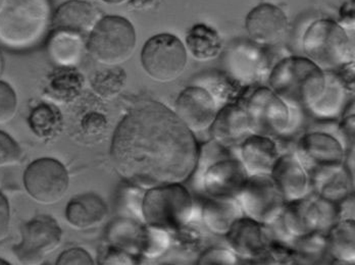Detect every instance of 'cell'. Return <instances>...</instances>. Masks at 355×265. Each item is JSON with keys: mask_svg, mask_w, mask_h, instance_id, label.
<instances>
[{"mask_svg": "<svg viewBox=\"0 0 355 265\" xmlns=\"http://www.w3.org/2000/svg\"><path fill=\"white\" fill-rule=\"evenodd\" d=\"M187 60L185 45L172 34L153 36L143 46V68L150 79L159 83H170L181 77Z\"/></svg>", "mask_w": 355, "mask_h": 265, "instance_id": "52a82bcc", "label": "cell"}, {"mask_svg": "<svg viewBox=\"0 0 355 265\" xmlns=\"http://www.w3.org/2000/svg\"><path fill=\"white\" fill-rule=\"evenodd\" d=\"M141 212L147 225L177 230L193 217V198L181 183L153 187L143 197Z\"/></svg>", "mask_w": 355, "mask_h": 265, "instance_id": "277c9868", "label": "cell"}, {"mask_svg": "<svg viewBox=\"0 0 355 265\" xmlns=\"http://www.w3.org/2000/svg\"><path fill=\"white\" fill-rule=\"evenodd\" d=\"M0 264H8V262H4V260H1V259H0Z\"/></svg>", "mask_w": 355, "mask_h": 265, "instance_id": "f6af8a7d", "label": "cell"}, {"mask_svg": "<svg viewBox=\"0 0 355 265\" xmlns=\"http://www.w3.org/2000/svg\"><path fill=\"white\" fill-rule=\"evenodd\" d=\"M315 193L324 199L339 204L352 195L354 181L344 165L320 167L309 174Z\"/></svg>", "mask_w": 355, "mask_h": 265, "instance_id": "44dd1931", "label": "cell"}, {"mask_svg": "<svg viewBox=\"0 0 355 265\" xmlns=\"http://www.w3.org/2000/svg\"><path fill=\"white\" fill-rule=\"evenodd\" d=\"M302 48L307 58L324 72H332L354 62L349 37L344 28L332 19L315 21L303 36Z\"/></svg>", "mask_w": 355, "mask_h": 265, "instance_id": "5b68a950", "label": "cell"}, {"mask_svg": "<svg viewBox=\"0 0 355 265\" xmlns=\"http://www.w3.org/2000/svg\"><path fill=\"white\" fill-rule=\"evenodd\" d=\"M268 83L288 107L309 109L324 94L326 73L309 58L286 57L272 68Z\"/></svg>", "mask_w": 355, "mask_h": 265, "instance_id": "7a4b0ae2", "label": "cell"}, {"mask_svg": "<svg viewBox=\"0 0 355 265\" xmlns=\"http://www.w3.org/2000/svg\"><path fill=\"white\" fill-rule=\"evenodd\" d=\"M236 199L245 217L265 226L276 221L286 205L284 197L270 174L249 176Z\"/></svg>", "mask_w": 355, "mask_h": 265, "instance_id": "9c48e42d", "label": "cell"}, {"mask_svg": "<svg viewBox=\"0 0 355 265\" xmlns=\"http://www.w3.org/2000/svg\"><path fill=\"white\" fill-rule=\"evenodd\" d=\"M10 227V208L6 196L0 192V242L8 238Z\"/></svg>", "mask_w": 355, "mask_h": 265, "instance_id": "f35d334b", "label": "cell"}, {"mask_svg": "<svg viewBox=\"0 0 355 265\" xmlns=\"http://www.w3.org/2000/svg\"><path fill=\"white\" fill-rule=\"evenodd\" d=\"M295 251V262H319L329 253V243L327 235L320 232H313L305 236L295 238L293 241Z\"/></svg>", "mask_w": 355, "mask_h": 265, "instance_id": "1f68e13d", "label": "cell"}, {"mask_svg": "<svg viewBox=\"0 0 355 265\" xmlns=\"http://www.w3.org/2000/svg\"><path fill=\"white\" fill-rule=\"evenodd\" d=\"M66 167L53 158L33 161L24 174V184L32 199L43 205L58 203L69 188Z\"/></svg>", "mask_w": 355, "mask_h": 265, "instance_id": "30bf717a", "label": "cell"}, {"mask_svg": "<svg viewBox=\"0 0 355 265\" xmlns=\"http://www.w3.org/2000/svg\"><path fill=\"white\" fill-rule=\"evenodd\" d=\"M127 75L120 66L97 71L91 77L90 84L97 96L105 100H112L124 90Z\"/></svg>", "mask_w": 355, "mask_h": 265, "instance_id": "f546056e", "label": "cell"}, {"mask_svg": "<svg viewBox=\"0 0 355 265\" xmlns=\"http://www.w3.org/2000/svg\"><path fill=\"white\" fill-rule=\"evenodd\" d=\"M295 153L309 174L320 167L343 165L346 150L332 133L313 130L302 136Z\"/></svg>", "mask_w": 355, "mask_h": 265, "instance_id": "4fadbf2b", "label": "cell"}, {"mask_svg": "<svg viewBox=\"0 0 355 265\" xmlns=\"http://www.w3.org/2000/svg\"><path fill=\"white\" fill-rule=\"evenodd\" d=\"M313 199L317 208L319 232L327 235L330 228L340 221L339 204L324 199L318 194L313 196Z\"/></svg>", "mask_w": 355, "mask_h": 265, "instance_id": "836d02e7", "label": "cell"}, {"mask_svg": "<svg viewBox=\"0 0 355 265\" xmlns=\"http://www.w3.org/2000/svg\"><path fill=\"white\" fill-rule=\"evenodd\" d=\"M103 1L108 4H122L127 1V0H103Z\"/></svg>", "mask_w": 355, "mask_h": 265, "instance_id": "b9f144b4", "label": "cell"}, {"mask_svg": "<svg viewBox=\"0 0 355 265\" xmlns=\"http://www.w3.org/2000/svg\"><path fill=\"white\" fill-rule=\"evenodd\" d=\"M51 0H4L0 10V43L26 49L40 42L53 23Z\"/></svg>", "mask_w": 355, "mask_h": 265, "instance_id": "3957f363", "label": "cell"}, {"mask_svg": "<svg viewBox=\"0 0 355 265\" xmlns=\"http://www.w3.org/2000/svg\"><path fill=\"white\" fill-rule=\"evenodd\" d=\"M21 157L19 144L10 135L0 131V169L17 165Z\"/></svg>", "mask_w": 355, "mask_h": 265, "instance_id": "d590c367", "label": "cell"}, {"mask_svg": "<svg viewBox=\"0 0 355 265\" xmlns=\"http://www.w3.org/2000/svg\"><path fill=\"white\" fill-rule=\"evenodd\" d=\"M62 239V232L55 219L41 215L21 228V241L14 248L15 254L23 264H37L55 251Z\"/></svg>", "mask_w": 355, "mask_h": 265, "instance_id": "7c38bea8", "label": "cell"}, {"mask_svg": "<svg viewBox=\"0 0 355 265\" xmlns=\"http://www.w3.org/2000/svg\"><path fill=\"white\" fill-rule=\"evenodd\" d=\"M32 131L42 139H51L62 129V116L55 107L46 103L37 105L29 118Z\"/></svg>", "mask_w": 355, "mask_h": 265, "instance_id": "4dcf8cb0", "label": "cell"}, {"mask_svg": "<svg viewBox=\"0 0 355 265\" xmlns=\"http://www.w3.org/2000/svg\"><path fill=\"white\" fill-rule=\"evenodd\" d=\"M67 219L78 230H89L98 227L107 219V208L103 198L88 193L73 197L69 202Z\"/></svg>", "mask_w": 355, "mask_h": 265, "instance_id": "603a6c76", "label": "cell"}, {"mask_svg": "<svg viewBox=\"0 0 355 265\" xmlns=\"http://www.w3.org/2000/svg\"><path fill=\"white\" fill-rule=\"evenodd\" d=\"M251 134L278 137L285 135L291 122L289 107L270 88H257L244 98Z\"/></svg>", "mask_w": 355, "mask_h": 265, "instance_id": "ba28073f", "label": "cell"}, {"mask_svg": "<svg viewBox=\"0 0 355 265\" xmlns=\"http://www.w3.org/2000/svg\"><path fill=\"white\" fill-rule=\"evenodd\" d=\"M94 264L90 254L81 248H73V249L64 251L58 259V265H91Z\"/></svg>", "mask_w": 355, "mask_h": 265, "instance_id": "74e56055", "label": "cell"}, {"mask_svg": "<svg viewBox=\"0 0 355 265\" xmlns=\"http://www.w3.org/2000/svg\"><path fill=\"white\" fill-rule=\"evenodd\" d=\"M344 97H345V88L337 76L328 72L326 74V89L324 94L309 111L317 118H324V120L334 118L341 113Z\"/></svg>", "mask_w": 355, "mask_h": 265, "instance_id": "f1b7e54d", "label": "cell"}, {"mask_svg": "<svg viewBox=\"0 0 355 265\" xmlns=\"http://www.w3.org/2000/svg\"><path fill=\"white\" fill-rule=\"evenodd\" d=\"M216 113L213 95L205 88L188 87L178 97L175 113L192 133L209 130Z\"/></svg>", "mask_w": 355, "mask_h": 265, "instance_id": "9a60e30c", "label": "cell"}, {"mask_svg": "<svg viewBox=\"0 0 355 265\" xmlns=\"http://www.w3.org/2000/svg\"><path fill=\"white\" fill-rule=\"evenodd\" d=\"M245 27L251 40L257 44L274 46L284 39L288 19L278 6L263 3L249 12Z\"/></svg>", "mask_w": 355, "mask_h": 265, "instance_id": "2e32d148", "label": "cell"}, {"mask_svg": "<svg viewBox=\"0 0 355 265\" xmlns=\"http://www.w3.org/2000/svg\"><path fill=\"white\" fill-rule=\"evenodd\" d=\"M3 68H4L3 57H2L1 51H0V76H1L2 72H3Z\"/></svg>", "mask_w": 355, "mask_h": 265, "instance_id": "7bdbcfd3", "label": "cell"}, {"mask_svg": "<svg viewBox=\"0 0 355 265\" xmlns=\"http://www.w3.org/2000/svg\"><path fill=\"white\" fill-rule=\"evenodd\" d=\"M279 156L276 142L268 136L250 134L240 144V161L249 176L270 174Z\"/></svg>", "mask_w": 355, "mask_h": 265, "instance_id": "ffe728a7", "label": "cell"}, {"mask_svg": "<svg viewBox=\"0 0 355 265\" xmlns=\"http://www.w3.org/2000/svg\"><path fill=\"white\" fill-rule=\"evenodd\" d=\"M286 203L302 199L309 194L311 178L296 153L280 155L270 172Z\"/></svg>", "mask_w": 355, "mask_h": 265, "instance_id": "e0dca14e", "label": "cell"}, {"mask_svg": "<svg viewBox=\"0 0 355 265\" xmlns=\"http://www.w3.org/2000/svg\"><path fill=\"white\" fill-rule=\"evenodd\" d=\"M136 44L135 29L127 19L107 16L103 17L89 34L87 49L99 64L119 66L132 57Z\"/></svg>", "mask_w": 355, "mask_h": 265, "instance_id": "8992f818", "label": "cell"}, {"mask_svg": "<svg viewBox=\"0 0 355 265\" xmlns=\"http://www.w3.org/2000/svg\"><path fill=\"white\" fill-rule=\"evenodd\" d=\"M186 45L190 55L198 62H209L222 53L223 44L220 36L213 28L205 24H197L190 29Z\"/></svg>", "mask_w": 355, "mask_h": 265, "instance_id": "4316f807", "label": "cell"}, {"mask_svg": "<svg viewBox=\"0 0 355 265\" xmlns=\"http://www.w3.org/2000/svg\"><path fill=\"white\" fill-rule=\"evenodd\" d=\"M47 51L54 64L73 68L81 60L84 51L82 35L69 31H53L47 42Z\"/></svg>", "mask_w": 355, "mask_h": 265, "instance_id": "d4e9b609", "label": "cell"}, {"mask_svg": "<svg viewBox=\"0 0 355 265\" xmlns=\"http://www.w3.org/2000/svg\"><path fill=\"white\" fill-rule=\"evenodd\" d=\"M249 176L240 159L228 156L214 161L198 174H194L197 189L211 198H236Z\"/></svg>", "mask_w": 355, "mask_h": 265, "instance_id": "8fae6325", "label": "cell"}, {"mask_svg": "<svg viewBox=\"0 0 355 265\" xmlns=\"http://www.w3.org/2000/svg\"><path fill=\"white\" fill-rule=\"evenodd\" d=\"M201 217L209 230L216 235L225 236L231 226L240 217H244V213L236 198H211L203 203Z\"/></svg>", "mask_w": 355, "mask_h": 265, "instance_id": "cb8c5ba5", "label": "cell"}, {"mask_svg": "<svg viewBox=\"0 0 355 265\" xmlns=\"http://www.w3.org/2000/svg\"><path fill=\"white\" fill-rule=\"evenodd\" d=\"M279 221L285 232L293 239L319 232L317 208L313 197L306 196L286 203Z\"/></svg>", "mask_w": 355, "mask_h": 265, "instance_id": "7402d4cb", "label": "cell"}, {"mask_svg": "<svg viewBox=\"0 0 355 265\" xmlns=\"http://www.w3.org/2000/svg\"><path fill=\"white\" fill-rule=\"evenodd\" d=\"M232 251L249 262H270L268 232L266 226L248 217H240L226 235ZM274 259V258H272Z\"/></svg>", "mask_w": 355, "mask_h": 265, "instance_id": "5bb4252c", "label": "cell"}, {"mask_svg": "<svg viewBox=\"0 0 355 265\" xmlns=\"http://www.w3.org/2000/svg\"><path fill=\"white\" fill-rule=\"evenodd\" d=\"M4 0H0V10H1L2 6H3Z\"/></svg>", "mask_w": 355, "mask_h": 265, "instance_id": "ee69618b", "label": "cell"}, {"mask_svg": "<svg viewBox=\"0 0 355 265\" xmlns=\"http://www.w3.org/2000/svg\"><path fill=\"white\" fill-rule=\"evenodd\" d=\"M18 111V98L12 86L0 81V125L12 122Z\"/></svg>", "mask_w": 355, "mask_h": 265, "instance_id": "e575fe53", "label": "cell"}, {"mask_svg": "<svg viewBox=\"0 0 355 265\" xmlns=\"http://www.w3.org/2000/svg\"><path fill=\"white\" fill-rule=\"evenodd\" d=\"M238 257L232 250L225 248H209L198 258V265H235Z\"/></svg>", "mask_w": 355, "mask_h": 265, "instance_id": "8d00e7d4", "label": "cell"}, {"mask_svg": "<svg viewBox=\"0 0 355 265\" xmlns=\"http://www.w3.org/2000/svg\"><path fill=\"white\" fill-rule=\"evenodd\" d=\"M101 10L90 2L70 0L58 6L53 17V31H69L86 35L90 34L101 21Z\"/></svg>", "mask_w": 355, "mask_h": 265, "instance_id": "d6986e66", "label": "cell"}, {"mask_svg": "<svg viewBox=\"0 0 355 265\" xmlns=\"http://www.w3.org/2000/svg\"><path fill=\"white\" fill-rule=\"evenodd\" d=\"M164 0H130L129 6L137 12H150L159 10Z\"/></svg>", "mask_w": 355, "mask_h": 265, "instance_id": "60d3db41", "label": "cell"}, {"mask_svg": "<svg viewBox=\"0 0 355 265\" xmlns=\"http://www.w3.org/2000/svg\"><path fill=\"white\" fill-rule=\"evenodd\" d=\"M354 219H341L333 226L327 238L329 253L342 264H354L355 262Z\"/></svg>", "mask_w": 355, "mask_h": 265, "instance_id": "83f0119b", "label": "cell"}, {"mask_svg": "<svg viewBox=\"0 0 355 265\" xmlns=\"http://www.w3.org/2000/svg\"><path fill=\"white\" fill-rule=\"evenodd\" d=\"M84 77L73 68H60L54 70L47 79L45 93L54 101L70 103L76 100L83 91Z\"/></svg>", "mask_w": 355, "mask_h": 265, "instance_id": "484cf974", "label": "cell"}, {"mask_svg": "<svg viewBox=\"0 0 355 265\" xmlns=\"http://www.w3.org/2000/svg\"><path fill=\"white\" fill-rule=\"evenodd\" d=\"M214 141L226 148L235 147L250 135L245 109L241 104H228L216 113L211 128Z\"/></svg>", "mask_w": 355, "mask_h": 265, "instance_id": "ac0fdd59", "label": "cell"}, {"mask_svg": "<svg viewBox=\"0 0 355 265\" xmlns=\"http://www.w3.org/2000/svg\"><path fill=\"white\" fill-rule=\"evenodd\" d=\"M112 163L131 184L150 189L184 183L199 156L196 136L174 111L157 101L136 103L112 138Z\"/></svg>", "mask_w": 355, "mask_h": 265, "instance_id": "6da1fadb", "label": "cell"}, {"mask_svg": "<svg viewBox=\"0 0 355 265\" xmlns=\"http://www.w3.org/2000/svg\"><path fill=\"white\" fill-rule=\"evenodd\" d=\"M84 130L86 132L90 134H96L97 131L99 133L105 131V127H107V120H105V116H101V113H89L84 118L83 122Z\"/></svg>", "mask_w": 355, "mask_h": 265, "instance_id": "ab89813d", "label": "cell"}, {"mask_svg": "<svg viewBox=\"0 0 355 265\" xmlns=\"http://www.w3.org/2000/svg\"><path fill=\"white\" fill-rule=\"evenodd\" d=\"M170 246L168 230L148 226L143 232L142 251L146 257L157 258Z\"/></svg>", "mask_w": 355, "mask_h": 265, "instance_id": "d6a6232c", "label": "cell"}]
</instances>
